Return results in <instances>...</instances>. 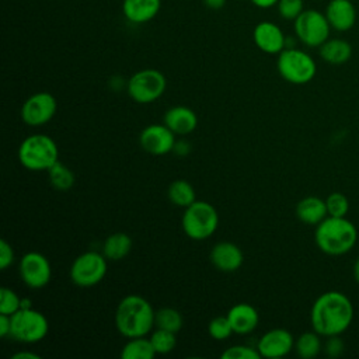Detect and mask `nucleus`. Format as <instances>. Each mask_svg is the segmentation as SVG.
Here are the masks:
<instances>
[{"label":"nucleus","mask_w":359,"mask_h":359,"mask_svg":"<svg viewBox=\"0 0 359 359\" xmlns=\"http://www.w3.org/2000/svg\"><path fill=\"white\" fill-rule=\"evenodd\" d=\"M49 331V323L43 313L28 307L20 309L11 316L10 337L18 342L36 344L42 341Z\"/></svg>","instance_id":"0eeeda50"},{"label":"nucleus","mask_w":359,"mask_h":359,"mask_svg":"<svg viewBox=\"0 0 359 359\" xmlns=\"http://www.w3.org/2000/svg\"><path fill=\"white\" fill-rule=\"evenodd\" d=\"M258 8H271L278 4L279 0H250Z\"/></svg>","instance_id":"ea45409f"},{"label":"nucleus","mask_w":359,"mask_h":359,"mask_svg":"<svg viewBox=\"0 0 359 359\" xmlns=\"http://www.w3.org/2000/svg\"><path fill=\"white\" fill-rule=\"evenodd\" d=\"M56 98L46 91L29 95L21 107V119L28 126H42L48 123L56 114Z\"/></svg>","instance_id":"9b49d317"},{"label":"nucleus","mask_w":359,"mask_h":359,"mask_svg":"<svg viewBox=\"0 0 359 359\" xmlns=\"http://www.w3.org/2000/svg\"><path fill=\"white\" fill-rule=\"evenodd\" d=\"M296 216L304 224L317 226L328 216L325 199L318 196H306L300 199L296 205Z\"/></svg>","instance_id":"412c9836"},{"label":"nucleus","mask_w":359,"mask_h":359,"mask_svg":"<svg viewBox=\"0 0 359 359\" xmlns=\"http://www.w3.org/2000/svg\"><path fill=\"white\" fill-rule=\"evenodd\" d=\"M184 233L195 241H202L215 234L219 226L216 208L206 201H195L184 209L181 219Z\"/></svg>","instance_id":"39448f33"},{"label":"nucleus","mask_w":359,"mask_h":359,"mask_svg":"<svg viewBox=\"0 0 359 359\" xmlns=\"http://www.w3.org/2000/svg\"><path fill=\"white\" fill-rule=\"evenodd\" d=\"M293 25L296 38L309 48H320L330 38L331 25L325 14L318 10H303Z\"/></svg>","instance_id":"9d476101"},{"label":"nucleus","mask_w":359,"mask_h":359,"mask_svg":"<svg viewBox=\"0 0 359 359\" xmlns=\"http://www.w3.org/2000/svg\"><path fill=\"white\" fill-rule=\"evenodd\" d=\"M175 133L164 123H151L139 135L142 149L153 156H164L172 153L175 144Z\"/></svg>","instance_id":"ddd939ff"},{"label":"nucleus","mask_w":359,"mask_h":359,"mask_svg":"<svg viewBox=\"0 0 359 359\" xmlns=\"http://www.w3.org/2000/svg\"><path fill=\"white\" fill-rule=\"evenodd\" d=\"M324 14L331 28L338 32L349 31L356 22V8L351 0H330Z\"/></svg>","instance_id":"f3484780"},{"label":"nucleus","mask_w":359,"mask_h":359,"mask_svg":"<svg viewBox=\"0 0 359 359\" xmlns=\"http://www.w3.org/2000/svg\"><path fill=\"white\" fill-rule=\"evenodd\" d=\"M278 13L283 20L294 21L304 10V1L303 0H279L278 4Z\"/></svg>","instance_id":"72a5a7b5"},{"label":"nucleus","mask_w":359,"mask_h":359,"mask_svg":"<svg viewBox=\"0 0 359 359\" xmlns=\"http://www.w3.org/2000/svg\"><path fill=\"white\" fill-rule=\"evenodd\" d=\"M191 151V143L185 139H180V140H175V144H174V149H172V153L177 154L178 157H185L188 156Z\"/></svg>","instance_id":"e433bc0d"},{"label":"nucleus","mask_w":359,"mask_h":359,"mask_svg":"<svg viewBox=\"0 0 359 359\" xmlns=\"http://www.w3.org/2000/svg\"><path fill=\"white\" fill-rule=\"evenodd\" d=\"M18 161L29 171H48L59 161V149L56 142L42 133L25 137L18 147Z\"/></svg>","instance_id":"20e7f679"},{"label":"nucleus","mask_w":359,"mask_h":359,"mask_svg":"<svg viewBox=\"0 0 359 359\" xmlns=\"http://www.w3.org/2000/svg\"><path fill=\"white\" fill-rule=\"evenodd\" d=\"M208 332L216 341H224L230 338L231 334H234L227 316H217L212 318L208 324Z\"/></svg>","instance_id":"c756f323"},{"label":"nucleus","mask_w":359,"mask_h":359,"mask_svg":"<svg viewBox=\"0 0 359 359\" xmlns=\"http://www.w3.org/2000/svg\"><path fill=\"white\" fill-rule=\"evenodd\" d=\"M210 262L220 272H234L237 271L244 261L241 248L230 241H220L213 245L209 254Z\"/></svg>","instance_id":"dca6fc26"},{"label":"nucleus","mask_w":359,"mask_h":359,"mask_svg":"<svg viewBox=\"0 0 359 359\" xmlns=\"http://www.w3.org/2000/svg\"><path fill=\"white\" fill-rule=\"evenodd\" d=\"M108 259L102 252L86 251L74 258L70 266V279L76 286L91 287L98 285L108 269Z\"/></svg>","instance_id":"1a4fd4ad"},{"label":"nucleus","mask_w":359,"mask_h":359,"mask_svg":"<svg viewBox=\"0 0 359 359\" xmlns=\"http://www.w3.org/2000/svg\"><path fill=\"white\" fill-rule=\"evenodd\" d=\"M150 341L157 355H165L174 351L177 345V335L175 332L156 328V331H153V334L150 335Z\"/></svg>","instance_id":"c85d7f7f"},{"label":"nucleus","mask_w":359,"mask_h":359,"mask_svg":"<svg viewBox=\"0 0 359 359\" xmlns=\"http://www.w3.org/2000/svg\"><path fill=\"white\" fill-rule=\"evenodd\" d=\"M163 123L168 126L175 135L187 136L196 129L198 116L194 109L184 105H177L164 112Z\"/></svg>","instance_id":"a211bd4d"},{"label":"nucleus","mask_w":359,"mask_h":359,"mask_svg":"<svg viewBox=\"0 0 359 359\" xmlns=\"http://www.w3.org/2000/svg\"><path fill=\"white\" fill-rule=\"evenodd\" d=\"M254 43L259 50L269 55H279L286 48V36L280 27L272 21H261L252 31Z\"/></svg>","instance_id":"2eb2a0df"},{"label":"nucleus","mask_w":359,"mask_h":359,"mask_svg":"<svg viewBox=\"0 0 359 359\" xmlns=\"http://www.w3.org/2000/svg\"><path fill=\"white\" fill-rule=\"evenodd\" d=\"M226 1L227 0H203L205 6L208 8H210V10H220V8H223Z\"/></svg>","instance_id":"a19ab883"},{"label":"nucleus","mask_w":359,"mask_h":359,"mask_svg":"<svg viewBox=\"0 0 359 359\" xmlns=\"http://www.w3.org/2000/svg\"><path fill=\"white\" fill-rule=\"evenodd\" d=\"M18 272L22 282L29 289H41L46 286L52 278V268L48 258L36 251H29L22 255Z\"/></svg>","instance_id":"f8f14e48"},{"label":"nucleus","mask_w":359,"mask_h":359,"mask_svg":"<svg viewBox=\"0 0 359 359\" xmlns=\"http://www.w3.org/2000/svg\"><path fill=\"white\" fill-rule=\"evenodd\" d=\"M320 56L330 65H344L352 56V46L341 38H328L320 48Z\"/></svg>","instance_id":"4be33fe9"},{"label":"nucleus","mask_w":359,"mask_h":359,"mask_svg":"<svg viewBox=\"0 0 359 359\" xmlns=\"http://www.w3.org/2000/svg\"><path fill=\"white\" fill-rule=\"evenodd\" d=\"M161 8V0H123L122 11L132 24H146L151 21Z\"/></svg>","instance_id":"aec40b11"},{"label":"nucleus","mask_w":359,"mask_h":359,"mask_svg":"<svg viewBox=\"0 0 359 359\" xmlns=\"http://www.w3.org/2000/svg\"><path fill=\"white\" fill-rule=\"evenodd\" d=\"M276 67L285 81L296 86L310 83L317 73L316 60L307 52L294 46L285 48L278 55Z\"/></svg>","instance_id":"423d86ee"},{"label":"nucleus","mask_w":359,"mask_h":359,"mask_svg":"<svg viewBox=\"0 0 359 359\" xmlns=\"http://www.w3.org/2000/svg\"><path fill=\"white\" fill-rule=\"evenodd\" d=\"M48 177L50 185L56 191H69L74 185V174L73 171L65 165L62 161H56L49 170H48Z\"/></svg>","instance_id":"bb28decb"},{"label":"nucleus","mask_w":359,"mask_h":359,"mask_svg":"<svg viewBox=\"0 0 359 359\" xmlns=\"http://www.w3.org/2000/svg\"><path fill=\"white\" fill-rule=\"evenodd\" d=\"M226 316L233 327L234 334H240V335L252 332L259 323V314L257 309L248 303L234 304L227 311Z\"/></svg>","instance_id":"6ab92c4d"},{"label":"nucleus","mask_w":359,"mask_h":359,"mask_svg":"<svg viewBox=\"0 0 359 359\" xmlns=\"http://www.w3.org/2000/svg\"><path fill=\"white\" fill-rule=\"evenodd\" d=\"M182 324H184L182 316L177 309L161 307L156 311V320H154L156 328L167 330L177 334L182 328Z\"/></svg>","instance_id":"cd10ccee"},{"label":"nucleus","mask_w":359,"mask_h":359,"mask_svg":"<svg viewBox=\"0 0 359 359\" xmlns=\"http://www.w3.org/2000/svg\"><path fill=\"white\" fill-rule=\"evenodd\" d=\"M353 304L351 299L338 290L321 293L310 310V323L321 337L344 334L353 321Z\"/></svg>","instance_id":"f257e3e1"},{"label":"nucleus","mask_w":359,"mask_h":359,"mask_svg":"<svg viewBox=\"0 0 359 359\" xmlns=\"http://www.w3.org/2000/svg\"><path fill=\"white\" fill-rule=\"evenodd\" d=\"M314 241L320 251L338 257L349 252L358 241L356 226L345 217L327 216L316 226Z\"/></svg>","instance_id":"7ed1b4c3"},{"label":"nucleus","mask_w":359,"mask_h":359,"mask_svg":"<svg viewBox=\"0 0 359 359\" xmlns=\"http://www.w3.org/2000/svg\"><path fill=\"white\" fill-rule=\"evenodd\" d=\"M352 273H353V278H355L356 283H359V257L356 258V261H355V264H353Z\"/></svg>","instance_id":"79ce46f5"},{"label":"nucleus","mask_w":359,"mask_h":359,"mask_svg":"<svg viewBox=\"0 0 359 359\" xmlns=\"http://www.w3.org/2000/svg\"><path fill=\"white\" fill-rule=\"evenodd\" d=\"M327 205V212L328 216H335V217H345L348 210H349V201L348 198L341 194V192H332L327 196L325 199Z\"/></svg>","instance_id":"2f4dec72"},{"label":"nucleus","mask_w":359,"mask_h":359,"mask_svg":"<svg viewBox=\"0 0 359 359\" xmlns=\"http://www.w3.org/2000/svg\"><path fill=\"white\" fill-rule=\"evenodd\" d=\"M223 359H259L261 355L257 346L250 345H233L222 352Z\"/></svg>","instance_id":"473e14b6"},{"label":"nucleus","mask_w":359,"mask_h":359,"mask_svg":"<svg viewBox=\"0 0 359 359\" xmlns=\"http://www.w3.org/2000/svg\"><path fill=\"white\" fill-rule=\"evenodd\" d=\"M13 359H41V356L35 352H29V351H20L15 352L13 356Z\"/></svg>","instance_id":"58836bf2"},{"label":"nucleus","mask_w":359,"mask_h":359,"mask_svg":"<svg viewBox=\"0 0 359 359\" xmlns=\"http://www.w3.org/2000/svg\"><path fill=\"white\" fill-rule=\"evenodd\" d=\"M294 351L302 359L316 358L323 351L321 335L314 330L300 334L294 341Z\"/></svg>","instance_id":"a878e982"},{"label":"nucleus","mask_w":359,"mask_h":359,"mask_svg":"<svg viewBox=\"0 0 359 359\" xmlns=\"http://www.w3.org/2000/svg\"><path fill=\"white\" fill-rule=\"evenodd\" d=\"M133 241L129 234L118 231L108 236L102 244V254L108 261H121L132 250Z\"/></svg>","instance_id":"5701e85b"},{"label":"nucleus","mask_w":359,"mask_h":359,"mask_svg":"<svg viewBox=\"0 0 359 359\" xmlns=\"http://www.w3.org/2000/svg\"><path fill=\"white\" fill-rule=\"evenodd\" d=\"M261 358L278 359L283 358L294 349V338L285 328H272L262 334L257 342Z\"/></svg>","instance_id":"4468645a"},{"label":"nucleus","mask_w":359,"mask_h":359,"mask_svg":"<svg viewBox=\"0 0 359 359\" xmlns=\"http://www.w3.org/2000/svg\"><path fill=\"white\" fill-rule=\"evenodd\" d=\"M345 344L339 335L327 337L325 344L323 345V349L328 358H339L344 352Z\"/></svg>","instance_id":"f704fd0d"},{"label":"nucleus","mask_w":359,"mask_h":359,"mask_svg":"<svg viewBox=\"0 0 359 359\" xmlns=\"http://www.w3.org/2000/svg\"><path fill=\"white\" fill-rule=\"evenodd\" d=\"M11 334V316L0 313V335L1 338L10 337Z\"/></svg>","instance_id":"4c0bfd02"},{"label":"nucleus","mask_w":359,"mask_h":359,"mask_svg":"<svg viewBox=\"0 0 359 359\" xmlns=\"http://www.w3.org/2000/svg\"><path fill=\"white\" fill-rule=\"evenodd\" d=\"M167 196L170 202L178 208H188L196 201V194L191 182L187 180H175L168 185Z\"/></svg>","instance_id":"393cba45"},{"label":"nucleus","mask_w":359,"mask_h":359,"mask_svg":"<svg viewBox=\"0 0 359 359\" xmlns=\"http://www.w3.org/2000/svg\"><path fill=\"white\" fill-rule=\"evenodd\" d=\"M14 262V250L6 240L0 241V268L4 271Z\"/></svg>","instance_id":"c9c22d12"},{"label":"nucleus","mask_w":359,"mask_h":359,"mask_svg":"<svg viewBox=\"0 0 359 359\" xmlns=\"http://www.w3.org/2000/svg\"><path fill=\"white\" fill-rule=\"evenodd\" d=\"M165 76L156 69H143L132 74L126 84L129 97L137 104H151L165 91Z\"/></svg>","instance_id":"6e6552de"},{"label":"nucleus","mask_w":359,"mask_h":359,"mask_svg":"<svg viewBox=\"0 0 359 359\" xmlns=\"http://www.w3.org/2000/svg\"><path fill=\"white\" fill-rule=\"evenodd\" d=\"M154 320L153 306L139 294L125 296L115 310V327L125 338L147 335L154 327Z\"/></svg>","instance_id":"f03ea898"},{"label":"nucleus","mask_w":359,"mask_h":359,"mask_svg":"<svg viewBox=\"0 0 359 359\" xmlns=\"http://www.w3.org/2000/svg\"><path fill=\"white\" fill-rule=\"evenodd\" d=\"M21 300L22 297H20L13 289L3 286L0 289V313L13 316L21 309Z\"/></svg>","instance_id":"7c9ffc66"},{"label":"nucleus","mask_w":359,"mask_h":359,"mask_svg":"<svg viewBox=\"0 0 359 359\" xmlns=\"http://www.w3.org/2000/svg\"><path fill=\"white\" fill-rule=\"evenodd\" d=\"M156 355L153 344L150 338H146V335L128 338V342L121 351L122 359H153Z\"/></svg>","instance_id":"b1692460"}]
</instances>
